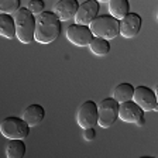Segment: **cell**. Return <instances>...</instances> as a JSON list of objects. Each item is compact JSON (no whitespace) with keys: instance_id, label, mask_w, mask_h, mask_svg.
Wrapping results in <instances>:
<instances>
[{"instance_id":"1","label":"cell","mask_w":158,"mask_h":158,"mask_svg":"<svg viewBox=\"0 0 158 158\" xmlns=\"http://www.w3.org/2000/svg\"><path fill=\"white\" fill-rule=\"evenodd\" d=\"M61 21L52 11H44L35 17V41L40 44L54 43L61 34Z\"/></svg>"},{"instance_id":"2","label":"cell","mask_w":158,"mask_h":158,"mask_svg":"<svg viewBox=\"0 0 158 158\" xmlns=\"http://www.w3.org/2000/svg\"><path fill=\"white\" fill-rule=\"evenodd\" d=\"M14 23H16L17 40L23 44H31L35 40V16L26 7L14 14Z\"/></svg>"},{"instance_id":"3","label":"cell","mask_w":158,"mask_h":158,"mask_svg":"<svg viewBox=\"0 0 158 158\" xmlns=\"http://www.w3.org/2000/svg\"><path fill=\"white\" fill-rule=\"evenodd\" d=\"M93 37L103 38L106 41L114 40L117 35H120V21L112 17L110 14L98 16L89 26Z\"/></svg>"},{"instance_id":"4","label":"cell","mask_w":158,"mask_h":158,"mask_svg":"<svg viewBox=\"0 0 158 158\" xmlns=\"http://www.w3.org/2000/svg\"><path fill=\"white\" fill-rule=\"evenodd\" d=\"M0 133L7 140H26L30 134V126L23 117L9 116L0 123Z\"/></svg>"},{"instance_id":"5","label":"cell","mask_w":158,"mask_h":158,"mask_svg":"<svg viewBox=\"0 0 158 158\" xmlns=\"http://www.w3.org/2000/svg\"><path fill=\"white\" fill-rule=\"evenodd\" d=\"M118 107H120V103H117L113 98L103 99L98 105V124L102 128H109L114 124V122L118 118Z\"/></svg>"},{"instance_id":"6","label":"cell","mask_w":158,"mask_h":158,"mask_svg":"<svg viewBox=\"0 0 158 158\" xmlns=\"http://www.w3.org/2000/svg\"><path fill=\"white\" fill-rule=\"evenodd\" d=\"M76 122L78 126L83 130L93 128L99 122L98 114V105L93 100H86L79 106L78 113H76Z\"/></svg>"},{"instance_id":"7","label":"cell","mask_w":158,"mask_h":158,"mask_svg":"<svg viewBox=\"0 0 158 158\" xmlns=\"http://www.w3.org/2000/svg\"><path fill=\"white\" fill-rule=\"evenodd\" d=\"M66 38L71 44L76 47H89L92 40L95 38L88 26H78V24H72L66 30Z\"/></svg>"},{"instance_id":"8","label":"cell","mask_w":158,"mask_h":158,"mask_svg":"<svg viewBox=\"0 0 158 158\" xmlns=\"http://www.w3.org/2000/svg\"><path fill=\"white\" fill-rule=\"evenodd\" d=\"M99 4L98 0H86L83 3L79 4V9L76 11V16H75V24L78 26H90L92 21L98 17L99 13Z\"/></svg>"},{"instance_id":"9","label":"cell","mask_w":158,"mask_h":158,"mask_svg":"<svg viewBox=\"0 0 158 158\" xmlns=\"http://www.w3.org/2000/svg\"><path fill=\"white\" fill-rule=\"evenodd\" d=\"M133 102L141 109L143 112H151L154 110L157 103V96L152 89H150L148 86H137L134 90V98H133Z\"/></svg>"},{"instance_id":"10","label":"cell","mask_w":158,"mask_h":158,"mask_svg":"<svg viewBox=\"0 0 158 158\" xmlns=\"http://www.w3.org/2000/svg\"><path fill=\"white\" fill-rule=\"evenodd\" d=\"M143 20L137 13H130L123 20H120V35L124 38H133L141 30Z\"/></svg>"},{"instance_id":"11","label":"cell","mask_w":158,"mask_h":158,"mask_svg":"<svg viewBox=\"0 0 158 158\" xmlns=\"http://www.w3.org/2000/svg\"><path fill=\"white\" fill-rule=\"evenodd\" d=\"M144 117V112L138 107L134 102H126L122 103L118 107V118L124 123H131V124H137L141 118Z\"/></svg>"},{"instance_id":"12","label":"cell","mask_w":158,"mask_h":158,"mask_svg":"<svg viewBox=\"0 0 158 158\" xmlns=\"http://www.w3.org/2000/svg\"><path fill=\"white\" fill-rule=\"evenodd\" d=\"M78 9V0H61L54 4L52 13L58 17L59 21H68L71 19H75Z\"/></svg>"},{"instance_id":"13","label":"cell","mask_w":158,"mask_h":158,"mask_svg":"<svg viewBox=\"0 0 158 158\" xmlns=\"http://www.w3.org/2000/svg\"><path fill=\"white\" fill-rule=\"evenodd\" d=\"M44 117H45V109L41 105H38V103H33V105L27 106V107L24 109L23 118L26 120V123L30 127L38 126L40 123L44 120Z\"/></svg>"},{"instance_id":"14","label":"cell","mask_w":158,"mask_h":158,"mask_svg":"<svg viewBox=\"0 0 158 158\" xmlns=\"http://www.w3.org/2000/svg\"><path fill=\"white\" fill-rule=\"evenodd\" d=\"M134 90L135 88L131 83H118L113 90V99L120 105L126 102H131L134 98Z\"/></svg>"},{"instance_id":"15","label":"cell","mask_w":158,"mask_h":158,"mask_svg":"<svg viewBox=\"0 0 158 158\" xmlns=\"http://www.w3.org/2000/svg\"><path fill=\"white\" fill-rule=\"evenodd\" d=\"M109 13L116 20H123L130 14V3L127 0H110L109 2Z\"/></svg>"},{"instance_id":"16","label":"cell","mask_w":158,"mask_h":158,"mask_svg":"<svg viewBox=\"0 0 158 158\" xmlns=\"http://www.w3.org/2000/svg\"><path fill=\"white\" fill-rule=\"evenodd\" d=\"M0 33L4 38H14L17 37L16 23H14V16L9 14H0Z\"/></svg>"},{"instance_id":"17","label":"cell","mask_w":158,"mask_h":158,"mask_svg":"<svg viewBox=\"0 0 158 158\" xmlns=\"http://www.w3.org/2000/svg\"><path fill=\"white\" fill-rule=\"evenodd\" d=\"M26 155V144L24 140H9L6 145L7 158H24Z\"/></svg>"},{"instance_id":"18","label":"cell","mask_w":158,"mask_h":158,"mask_svg":"<svg viewBox=\"0 0 158 158\" xmlns=\"http://www.w3.org/2000/svg\"><path fill=\"white\" fill-rule=\"evenodd\" d=\"M89 48H90L92 54H95V55L105 56L110 52V43L106 41V40H103V38H98V37H95V38L92 40L90 45H89Z\"/></svg>"},{"instance_id":"19","label":"cell","mask_w":158,"mask_h":158,"mask_svg":"<svg viewBox=\"0 0 158 158\" xmlns=\"http://www.w3.org/2000/svg\"><path fill=\"white\" fill-rule=\"evenodd\" d=\"M20 9H21L20 7V0H2L0 2V11H2V14L14 16Z\"/></svg>"},{"instance_id":"20","label":"cell","mask_w":158,"mask_h":158,"mask_svg":"<svg viewBox=\"0 0 158 158\" xmlns=\"http://www.w3.org/2000/svg\"><path fill=\"white\" fill-rule=\"evenodd\" d=\"M24 7H26L27 10H30V11L37 17L41 13H44V7H45V4H44L43 0H28Z\"/></svg>"},{"instance_id":"21","label":"cell","mask_w":158,"mask_h":158,"mask_svg":"<svg viewBox=\"0 0 158 158\" xmlns=\"http://www.w3.org/2000/svg\"><path fill=\"white\" fill-rule=\"evenodd\" d=\"M83 137H85V140H88V141L95 140V137H96L95 128H88V130H83Z\"/></svg>"},{"instance_id":"22","label":"cell","mask_w":158,"mask_h":158,"mask_svg":"<svg viewBox=\"0 0 158 158\" xmlns=\"http://www.w3.org/2000/svg\"><path fill=\"white\" fill-rule=\"evenodd\" d=\"M144 124H145V118L143 117L141 120H140V122H138V123H137V124H135V126H138V127H141V126H144Z\"/></svg>"},{"instance_id":"23","label":"cell","mask_w":158,"mask_h":158,"mask_svg":"<svg viewBox=\"0 0 158 158\" xmlns=\"http://www.w3.org/2000/svg\"><path fill=\"white\" fill-rule=\"evenodd\" d=\"M154 92H155V96H157V103H158V85L155 86V89H154Z\"/></svg>"},{"instance_id":"24","label":"cell","mask_w":158,"mask_h":158,"mask_svg":"<svg viewBox=\"0 0 158 158\" xmlns=\"http://www.w3.org/2000/svg\"><path fill=\"white\" fill-rule=\"evenodd\" d=\"M138 158H157V157H151V155H144V157H138Z\"/></svg>"},{"instance_id":"25","label":"cell","mask_w":158,"mask_h":158,"mask_svg":"<svg viewBox=\"0 0 158 158\" xmlns=\"http://www.w3.org/2000/svg\"><path fill=\"white\" fill-rule=\"evenodd\" d=\"M154 112H158V105L155 106V109H154Z\"/></svg>"},{"instance_id":"26","label":"cell","mask_w":158,"mask_h":158,"mask_svg":"<svg viewBox=\"0 0 158 158\" xmlns=\"http://www.w3.org/2000/svg\"><path fill=\"white\" fill-rule=\"evenodd\" d=\"M157 19H158V11H157Z\"/></svg>"}]
</instances>
